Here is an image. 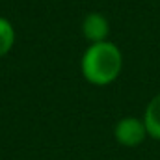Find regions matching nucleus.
Returning <instances> with one entry per match:
<instances>
[{
  "label": "nucleus",
  "instance_id": "1",
  "mask_svg": "<svg viewBox=\"0 0 160 160\" xmlns=\"http://www.w3.org/2000/svg\"><path fill=\"white\" fill-rule=\"evenodd\" d=\"M123 54L110 41L91 43L80 60L82 77L93 86H108L121 75Z\"/></svg>",
  "mask_w": 160,
  "mask_h": 160
},
{
  "label": "nucleus",
  "instance_id": "2",
  "mask_svg": "<svg viewBox=\"0 0 160 160\" xmlns=\"http://www.w3.org/2000/svg\"><path fill=\"white\" fill-rule=\"evenodd\" d=\"M114 136L118 140V143L125 145V147H136L140 143H143V140L149 136L143 119L138 118H123L118 121L116 128H114Z\"/></svg>",
  "mask_w": 160,
  "mask_h": 160
},
{
  "label": "nucleus",
  "instance_id": "3",
  "mask_svg": "<svg viewBox=\"0 0 160 160\" xmlns=\"http://www.w3.org/2000/svg\"><path fill=\"white\" fill-rule=\"evenodd\" d=\"M82 34L84 38L91 43H101L108 41L110 34V22L102 13H88L82 21Z\"/></svg>",
  "mask_w": 160,
  "mask_h": 160
},
{
  "label": "nucleus",
  "instance_id": "4",
  "mask_svg": "<svg viewBox=\"0 0 160 160\" xmlns=\"http://www.w3.org/2000/svg\"><path fill=\"white\" fill-rule=\"evenodd\" d=\"M143 123H145L147 134L155 140H160V93L149 101L143 112Z\"/></svg>",
  "mask_w": 160,
  "mask_h": 160
},
{
  "label": "nucleus",
  "instance_id": "5",
  "mask_svg": "<svg viewBox=\"0 0 160 160\" xmlns=\"http://www.w3.org/2000/svg\"><path fill=\"white\" fill-rule=\"evenodd\" d=\"M13 43H15V28H13V24L6 17H0V58L6 56L13 48Z\"/></svg>",
  "mask_w": 160,
  "mask_h": 160
}]
</instances>
